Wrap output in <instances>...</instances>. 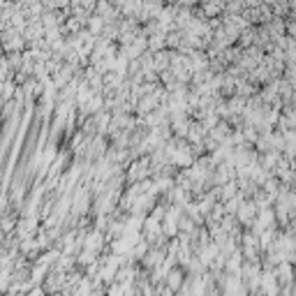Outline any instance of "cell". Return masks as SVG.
<instances>
[{
    "label": "cell",
    "instance_id": "6da1fadb",
    "mask_svg": "<svg viewBox=\"0 0 296 296\" xmlns=\"http://www.w3.org/2000/svg\"><path fill=\"white\" fill-rule=\"evenodd\" d=\"M67 285V280H65L63 273H58V276H49L47 280H44V289L49 291V294H56V291H63V287Z\"/></svg>",
    "mask_w": 296,
    "mask_h": 296
},
{
    "label": "cell",
    "instance_id": "7a4b0ae2",
    "mask_svg": "<svg viewBox=\"0 0 296 296\" xmlns=\"http://www.w3.org/2000/svg\"><path fill=\"white\" fill-rule=\"evenodd\" d=\"M167 287H169V289H174V291H178L180 287H183V273H180L178 268L167 273Z\"/></svg>",
    "mask_w": 296,
    "mask_h": 296
},
{
    "label": "cell",
    "instance_id": "3957f363",
    "mask_svg": "<svg viewBox=\"0 0 296 296\" xmlns=\"http://www.w3.org/2000/svg\"><path fill=\"white\" fill-rule=\"evenodd\" d=\"M107 296H125V285H121V282L109 285L107 287Z\"/></svg>",
    "mask_w": 296,
    "mask_h": 296
},
{
    "label": "cell",
    "instance_id": "277c9868",
    "mask_svg": "<svg viewBox=\"0 0 296 296\" xmlns=\"http://www.w3.org/2000/svg\"><path fill=\"white\" fill-rule=\"evenodd\" d=\"M276 276L280 278L282 282H289V280H291V268H289V266H280V271H278Z\"/></svg>",
    "mask_w": 296,
    "mask_h": 296
},
{
    "label": "cell",
    "instance_id": "5b68a950",
    "mask_svg": "<svg viewBox=\"0 0 296 296\" xmlns=\"http://www.w3.org/2000/svg\"><path fill=\"white\" fill-rule=\"evenodd\" d=\"M47 294H49V291L44 289V285H42V287H37V285H35L33 289H30V291H28V294H26V296H47Z\"/></svg>",
    "mask_w": 296,
    "mask_h": 296
},
{
    "label": "cell",
    "instance_id": "8992f818",
    "mask_svg": "<svg viewBox=\"0 0 296 296\" xmlns=\"http://www.w3.org/2000/svg\"><path fill=\"white\" fill-rule=\"evenodd\" d=\"M70 264H72V262H70V257H65L63 264H60V268H70Z\"/></svg>",
    "mask_w": 296,
    "mask_h": 296
},
{
    "label": "cell",
    "instance_id": "52a82bcc",
    "mask_svg": "<svg viewBox=\"0 0 296 296\" xmlns=\"http://www.w3.org/2000/svg\"><path fill=\"white\" fill-rule=\"evenodd\" d=\"M49 296H63V291H56V294H49Z\"/></svg>",
    "mask_w": 296,
    "mask_h": 296
}]
</instances>
